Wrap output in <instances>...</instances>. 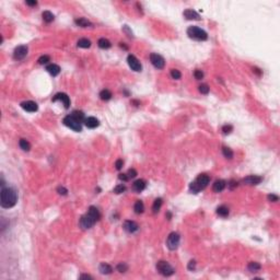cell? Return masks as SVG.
Instances as JSON below:
<instances>
[{"instance_id":"19","label":"cell","mask_w":280,"mask_h":280,"mask_svg":"<svg viewBox=\"0 0 280 280\" xmlns=\"http://www.w3.org/2000/svg\"><path fill=\"white\" fill-rule=\"evenodd\" d=\"M46 70L49 72V73L52 74L53 77H55V76H57V74H59L60 72V67L58 66V65H55V63H50V65H48V66L46 67Z\"/></svg>"},{"instance_id":"46","label":"cell","mask_w":280,"mask_h":280,"mask_svg":"<svg viewBox=\"0 0 280 280\" xmlns=\"http://www.w3.org/2000/svg\"><path fill=\"white\" fill-rule=\"evenodd\" d=\"M228 186L230 187V189H233L234 187H236V186H237V183H236V182H234V181H231V182L228 184Z\"/></svg>"},{"instance_id":"17","label":"cell","mask_w":280,"mask_h":280,"mask_svg":"<svg viewBox=\"0 0 280 280\" xmlns=\"http://www.w3.org/2000/svg\"><path fill=\"white\" fill-rule=\"evenodd\" d=\"M132 188H134L135 192H138V193L142 192L143 189L146 188V182L143 180H137L134 184H132Z\"/></svg>"},{"instance_id":"42","label":"cell","mask_w":280,"mask_h":280,"mask_svg":"<svg viewBox=\"0 0 280 280\" xmlns=\"http://www.w3.org/2000/svg\"><path fill=\"white\" fill-rule=\"evenodd\" d=\"M187 268H188L189 270H195V268H196V262H195V260H190L188 263Z\"/></svg>"},{"instance_id":"31","label":"cell","mask_w":280,"mask_h":280,"mask_svg":"<svg viewBox=\"0 0 280 280\" xmlns=\"http://www.w3.org/2000/svg\"><path fill=\"white\" fill-rule=\"evenodd\" d=\"M71 116L73 118H76V119L78 120V122H82V120H84V114H83L82 112H80V111H74V112H72V114H71Z\"/></svg>"},{"instance_id":"4","label":"cell","mask_w":280,"mask_h":280,"mask_svg":"<svg viewBox=\"0 0 280 280\" xmlns=\"http://www.w3.org/2000/svg\"><path fill=\"white\" fill-rule=\"evenodd\" d=\"M187 35L190 38L196 41H206L208 38V35L203 30H201L198 26H189L187 29Z\"/></svg>"},{"instance_id":"25","label":"cell","mask_w":280,"mask_h":280,"mask_svg":"<svg viewBox=\"0 0 280 280\" xmlns=\"http://www.w3.org/2000/svg\"><path fill=\"white\" fill-rule=\"evenodd\" d=\"M42 18H43V20L45 21L46 23H50L54 21V15H53L50 11H44L43 15H42Z\"/></svg>"},{"instance_id":"7","label":"cell","mask_w":280,"mask_h":280,"mask_svg":"<svg viewBox=\"0 0 280 280\" xmlns=\"http://www.w3.org/2000/svg\"><path fill=\"white\" fill-rule=\"evenodd\" d=\"M63 124L69 127V128L73 129L74 132H81L82 130V127H81V123L78 122L76 118H73L71 115H68L66 117L63 118Z\"/></svg>"},{"instance_id":"18","label":"cell","mask_w":280,"mask_h":280,"mask_svg":"<svg viewBox=\"0 0 280 280\" xmlns=\"http://www.w3.org/2000/svg\"><path fill=\"white\" fill-rule=\"evenodd\" d=\"M84 123H86V126L88 128H95L97 126L100 125V122L99 119H96L95 117H88L84 119Z\"/></svg>"},{"instance_id":"2","label":"cell","mask_w":280,"mask_h":280,"mask_svg":"<svg viewBox=\"0 0 280 280\" xmlns=\"http://www.w3.org/2000/svg\"><path fill=\"white\" fill-rule=\"evenodd\" d=\"M18 201L17 193L12 188L9 187H2L1 189V207L3 208H12Z\"/></svg>"},{"instance_id":"45","label":"cell","mask_w":280,"mask_h":280,"mask_svg":"<svg viewBox=\"0 0 280 280\" xmlns=\"http://www.w3.org/2000/svg\"><path fill=\"white\" fill-rule=\"evenodd\" d=\"M118 178H119L120 181H123V182H127V181L129 180V177H128V175H127V174H119Z\"/></svg>"},{"instance_id":"12","label":"cell","mask_w":280,"mask_h":280,"mask_svg":"<svg viewBox=\"0 0 280 280\" xmlns=\"http://www.w3.org/2000/svg\"><path fill=\"white\" fill-rule=\"evenodd\" d=\"M21 107H22L24 111L30 112V113H33V112H36L38 106L35 102L33 101H26V102H22L21 103Z\"/></svg>"},{"instance_id":"36","label":"cell","mask_w":280,"mask_h":280,"mask_svg":"<svg viewBox=\"0 0 280 280\" xmlns=\"http://www.w3.org/2000/svg\"><path fill=\"white\" fill-rule=\"evenodd\" d=\"M199 92L201 94H208L209 86L207 84H201V86H199Z\"/></svg>"},{"instance_id":"10","label":"cell","mask_w":280,"mask_h":280,"mask_svg":"<svg viewBox=\"0 0 280 280\" xmlns=\"http://www.w3.org/2000/svg\"><path fill=\"white\" fill-rule=\"evenodd\" d=\"M127 61H128L129 67H130L132 70H135V71H141V69H142L141 63H140V61L135 57L134 55H129L128 58H127Z\"/></svg>"},{"instance_id":"15","label":"cell","mask_w":280,"mask_h":280,"mask_svg":"<svg viewBox=\"0 0 280 280\" xmlns=\"http://www.w3.org/2000/svg\"><path fill=\"white\" fill-rule=\"evenodd\" d=\"M184 17L187 19V20H200V15H198L197 12L192 10V9H187L185 10L183 13Z\"/></svg>"},{"instance_id":"1","label":"cell","mask_w":280,"mask_h":280,"mask_svg":"<svg viewBox=\"0 0 280 280\" xmlns=\"http://www.w3.org/2000/svg\"><path fill=\"white\" fill-rule=\"evenodd\" d=\"M100 219V211L96 207L91 206L88 212L82 216L80 219V226L82 229H90L94 226V223Z\"/></svg>"},{"instance_id":"3","label":"cell","mask_w":280,"mask_h":280,"mask_svg":"<svg viewBox=\"0 0 280 280\" xmlns=\"http://www.w3.org/2000/svg\"><path fill=\"white\" fill-rule=\"evenodd\" d=\"M209 181H210V178H209V176L207 174H200L194 182L190 183V185H189V190H190L193 194H197V193H199L201 189L206 188L207 185L209 184Z\"/></svg>"},{"instance_id":"11","label":"cell","mask_w":280,"mask_h":280,"mask_svg":"<svg viewBox=\"0 0 280 280\" xmlns=\"http://www.w3.org/2000/svg\"><path fill=\"white\" fill-rule=\"evenodd\" d=\"M124 230L126 232H128V233H135V232H137L139 230V226L135 221L127 220L124 223Z\"/></svg>"},{"instance_id":"40","label":"cell","mask_w":280,"mask_h":280,"mask_svg":"<svg viewBox=\"0 0 280 280\" xmlns=\"http://www.w3.org/2000/svg\"><path fill=\"white\" fill-rule=\"evenodd\" d=\"M127 175H128L129 178H134V177L137 176V171L135 169H130L128 171V173H127Z\"/></svg>"},{"instance_id":"29","label":"cell","mask_w":280,"mask_h":280,"mask_svg":"<svg viewBox=\"0 0 280 280\" xmlns=\"http://www.w3.org/2000/svg\"><path fill=\"white\" fill-rule=\"evenodd\" d=\"M19 146H20L21 149L24 150V151H29L30 149H31V145H30V142L26 139H20Z\"/></svg>"},{"instance_id":"44","label":"cell","mask_w":280,"mask_h":280,"mask_svg":"<svg viewBox=\"0 0 280 280\" xmlns=\"http://www.w3.org/2000/svg\"><path fill=\"white\" fill-rule=\"evenodd\" d=\"M268 199L270 200V201H278V199H279V197H278L277 195H268Z\"/></svg>"},{"instance_id":"8","label":"cell","mask_w":280,"mask_h":280,"mask_svg":"<svg viewBox=\"0 0 280 280\" xmlns=\"http://www.w3.org/2000/svg\"><path fill=\"white\" fill-rule=\"evenodd\" d=\"M150 61H151V63L157 69H163L164 68V65H165L164 58L159 54H151L150 55Z\"/></svg>"},{"instance_id":"20","label":"cell","mask_w":280,"mask_h":280,"mask_svg":"<svg viewBox=\"0 0 280 280\" xmlns=\"http://www.w3.org/2000/svg\"><path fill=\"white\" fill-rule=\"evenodd\" d=\"M99 269H100L101 274H104V275H109V274H111V272H113V268H112L109 264H106V263H102V264H101L100 267H99Z\"/></svg>"},{"instance_id":"30","label":"cell","mask_w":280,"mask_h":280,"mask_svg":"<svg viewBox=\"0 0 280 280\" xmlns=\"http://www.w3.org/2000/svg\"><path fill=\"white\" fill-rule=\"evenodd\" d=\"M78 46L81 47V48H89L91 46V42L88 40V38H81L78 42Z\"/></svg>"},{"instance_id":"27","label":"cell","mask_w":280,"mask_h":280,"mask_svg":"<svg viewBox=\"0 0 280 280\" xmlns=\"http://www.w3.org/2000/svg\"><path fill=\"white\" fill-rule=\"evenodd\" d=\"M100 97L102 99L103 101H109L111 100L112 97V92L109 91V90H107V89H105V90H102L100 93Z\"/></svg>"},{"instance_id":"38","label":"cell","mask_w":280,"mask_h":280,"mask_svg":"<svg viewBox=\"0 0 280 280\" xmlns=\"http://www.w3.org/2000/svg\"><path fill=\"white\" fill-rule=\"evenodd\" d=\"M194 76L197 80H201V79L203 78V72L201 71V70H199V69H197V70H195Z\"/></svg>"},{"instance_id":"41","label":"cell","mask_w":280,"mask_h":280,"mask_svg":"<svg viewBox=\"0 0 280 280\" xmlns=\"http://www.w3.org/2000/svg\"><path fill=\"white\" fill-rule=\"evenodd\" d=\"M57 192H58V194H59V195H63V196H65V195H67L68 190H67L65 187H63V186H61V187H58V188H57Z\"/></svg>"},{"instance_id":"37","label":"cell","mask_w":280,"mask_h":280,"mask_svg":"<svg viewBox=\"0 0 280 280\" xmlns=\"http://www.w3.org/2000/svg\"><path fill=\"white\" fill-rule=\"evenodd\" d=\"M49 60H50L49 56H47V55H44V56L40 57V59H38V63H41V65H45V63H48Z\"/></svg>"},{"instance_id":"28","label":"cell","mask_w":280,"mask_h":280,"mask_svg":"<svg viewBox=\"0 0 280 280\" xmlns=\"http://www.w3.org/2000/svg\"><path fill=\"white\" fill-rule=\"evenodd\" d=\"M161 206H162V199L161 198H157L153 203V206H152V210H153V213H158L159 210H160Z\"/></svg>"},{"instance_id":"22","label":"cell","mask_w":280,"mask_h":280,"mask_svg":"<svg viewBox=\"0 0 280 280\" xmlns=\"http://www.w3.org/2000/svg\"><path fill=\"white\" fill-rule=\"evenodd\" d=\"M97 45H99V47L102 49H107L109 48L112 46L111 42H109V40H106V38H104V37H102V38H100L99 40V42H97Z\"/></svg>"},{"instance_id":"24","label":"cell","mask_w":280,"mask_h":280,"mask_svg":"<svg viewBox=\"0 0 280 280\" xmlns=\"http://www.w3.org/2000/svg\"><path fill=\"white\" fill-rule=\"evenodd\" d=\"M247 268H249V272H258V270H260L262 266H260L259 263H256V262H251V263L249 264V266H247Z\"/></svg>"},{"instance_id":"35","label":"cell","mask_w":280,"mask_h":280,"mask_svg":"<svg viewBox=\"0 0 280 280\" xmlns=\"http://www.w3.org/2000/svg\"><path fill=\"white\" fill-rule=\"evenodd\" d=\"M126 190V186L123 185V184H120V185H117L116 187L114 188V193H116V194H122V193H124Z\"/></svg>"},{"instance_id":"6","label":"cell","mask_w":280,"mask_h":280,"mask_svg":"<svg viewBox=\"0 0 280 280\" xmlns=\"http://www.w3.org/2000/svg\"><path fill=\"white\" fill-rule=\"evenodd\" d=\"M180 245V234L176 232H172L171 234L168 236L166 240V246L171 251H175Z\"/></svg>"},{"instance_id":"16","label":"cell","mask_w":280,"mask_h":280,"mask_svg":"<svg viewBox=\"0 0 280 280\" xmlns=\"http://www.w3.org/2000/svg\"><path fill=\"white\" fill-rule=\"evenodd\" d=\"M226 183L223 180H218L214 182L213 186H212V189H213L216 193H220L226 188Z\"/></svg>"},{"instance_id":"43","label":"cell","mask_w":280,"mask_h":280,"mask_svg":"<svg viewBox=\"0 0 280 280\" xmlns=\"http://www.w3.org/2000/svg\"><path fill=\"white\" fill-rule=\"evenodd\" d=\"M123 165H124V162H123V160H117L116 161V163H115V166H116V169L117 170H120L122 168H123Z\"/></svg>"},{"instance_id":"21","label":"cell","mask_w":280,"mask_h":280,"mask_svg":"<svg viewBox=\"0 0 280 280\" xmlns=\"http://www.w3.org/2000/svg\"><path fill=\"white\" fill-rule=\"evenodd\" d=\"M76 24L79 26H81V28H88V26H92V23L90 22V21H88L86 19H84V18H79V19H76Z\"/></svg>"},{"instance_id":"23","label":"cell","mask_w":280,"mask_h":280,"mask_svg":"<svg viewBox=\"0 0 280 280\" xmlns=\"http://www.w3.org/2000/svg\"><path fill=\"white\" fill-rule=\"evenodd\" d=\"M134 209H135V212L136 213H142L143 210H145V206H143V203L141 201V200H137L136 203H135V206H134Z\"/></svg>"},{"instance_id":"32","label":"cell","mask_w":280,"mask_h":280,"mask_svg":"<svg viewBox=\"0 0 280 280\" xmlns=\"http://www.w3.org/2000/svg\"><path fill=\"white\" fill-rule=\"evenodd\" d=\"M222 153L226 159H232L233 158V151L228 147H223L222 148Z\"/></svg>"},{"instance_id":"33","label":"cell","mask_w":280,"mask_h":280,"mask_svg":"<svg viewBox=\"0 0 280 280\" xmlns=\"http://www.w3.org/2000/svg\"><path fill=\"white\" fill-rule=\"evenodd\" d=\"M116 268H117V270L119 272H126L127 270H128V265H127L126 263H119Z\"/></svg>"},{"instance_id":"13","label":"cell","mask_w":280,"mask_h":280,"mask_svg":"<svg viewBox=\"0 0 280 280\" xmlns=\"http://www.w3.org/2000/svg\"><path fill=\"white\" fill-rule=\"evenodd\" d=\"M53 101H54V102H56V101H61L66 109H68L69 105H70V99H69V96L66 93H58V94H56L54 96Z\"/></svg>"},{"instance_id":"34","label":"cell","mask_w":280,"mask_h":280,"mask_svg":"<svg viewBox=\"0 0 280 280\" xmlns=\"http://www.w3.org/2000/svg\"><path fill=\"white\" fill-rule=\"evenodd\" d=\"M171 76L173 79H176V80H178V79H181V77H182V73H181L177 69H172L171 70Z\"/></svg>"},{"instance_id":"49","label":"cell","mask_w":280,"mask_h":280,"mask_svg":"<svg viewBox=\"0 0 280 280\" xmlns=\"http://www.w3.org/2000/svg\"><path fill=\"white\" fill-rule=\"evenodd\" d=\"M80 278H86V279H92L91 276H89V275H81Z\"/></svg>"},{"instance_id":"47","label":"cell","mask_w":280,"mask_h":280,"mask_svg":"<svg viewBox=\"0 0 280 280\" xmlns=\"http://www.w3.org/2000/svg\"><path fill=\"white\" fill-rule=\"evenodd\" d=\"M25 3L28 5V6H32V7H33V6H36V5H37L36 1H30V0H26V2H25Z\"/></svg>"},{"instance_id":"14","label":"cell","mask_w":280,"mask_h":280,"mask_svg":"<svg viewBox=\"0 0 280 280\" xmlns=\"http://www.w3.org/2000/svg\"><path fill=\"white\" fill-rule=\"evenodd\" d=\"M262 181H263V178L260 176H257V175H249V176H246L244 178L243 182L245 184H247V185H257Z\"/></svg>"},{"instance_id":"48","label":"cell","mask_w":280,"mask_h":280,"mask_svg":"<svg viewBox=\"0 0 280 280\" xmlns=\"http://www.w3.org/2000/svg\"><path fill=\"white\" fill-rule=\"evenodd\" d=\"M253 71L256 72V73H257L258 76H260V74H262V71H260V70H259L258 68H253Z\"/></svg>"},{"instance_id":"26","label":"cell","mask_w":280,"mask_h":280,"mask_svg":"<svg viewBox=\"0 0 280 280\" xmlns=\"http://www.w3.org/2000/svg\"><path fill=\"white\" fill-rule=\"evenodd\" d=\"M217 213L219 214L220 217H223V218L228 217V216H229V209H228V207H226V206L218 207V208H217Z\"/></svg>"},{"instance_id":"39","label":"cell","mask_w":280,"mask_h":280,"mask_svg":"<svg viewBox=\"0 0 280 280\" xmlns=\"http://www.w3.org/2000/svg\"><path fill=\"white\" fill-rule=\"evenodd\" d=\"M232 130H233V127H232L231 125H224L222 127V132H223V134H224V135L230 134Z\"/></svg>"},{"instance_id":"9","label":"cell","mask_w":280,"mask_h":280,"mask_svg":"<svg viewBox=\"0 0 280 280\" xmlns=\"http://www.w3.org/2000/svg\"><path fill=\"white\" fill-rule=\"evenodd\" d=\"M26 55H28V47L24 45L18 46L17 48L15 49V52H13V57L17 60L24 59Z\"/></svg>"},{"instance_id":"5","label":"cell","mask_w":280,"mask_h":280,"mask_svg":"<svg viewBox=\"0 0 280 280\" xmlns=\"http://www.w3.org/2000/svg\"><path fill=\"white\" fill-rule=\"evenodd\" d=\"M157 269H158V272H160L161 275L165 276V277H169V276H171V275L174 274V268H173V267H172L168 262H164V260H160V262H158Z\"/></svg>"}]
</instances>
